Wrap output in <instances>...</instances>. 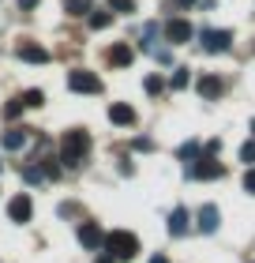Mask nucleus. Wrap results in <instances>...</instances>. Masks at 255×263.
<instances>
[{
    "label": "nucleus",
    "instance_id": "1",
    "mask_svg": "<svg viewBox=\"0 0 255 263\" xmlns=\"http://www.w3.org/2000/svg\"><path fill=\"white\" fill-rule=\"evenodd\" d=\"M87 151H90V136L83 128H71L68 136L60 139V162H64V165H83Z\"/></svg>",
    "mask_w": 255,
    "mask_h": 263
},
{
    "label": "nucleus",
    "instance_id": "2",
    "mask_svg": "<svg viewBox=\"0 0 255 263\" xmlns=\"http://www.w3.org/2000/svg\"><path fill=\"white\" fill-rule=\"evenodd\" d=\"M102 248H109V256H113V259H131L139 252V237L128 233V230H113V233H105V245Z\"/></svg>",
    "mask_w": 255,
    "mask_h": 263
},
{
    "label": "nucleus",
    "instance_id": "3",
    "mask_svg": "<svg viewBox=\"0 0 255 263\" xmlns=\"http://www.w3.org/2000/svg\"><path fill=\"white\" fill-rule=\"evenodd\" d=\"M222 173H225V165L218 162L214 154H199V158L188 165V177H195V181H218Z\"/></svg>",
    "mask_w": 255,
    "mask_h": 263
},
{
    "label": "nucleus",
    "instance_id": "4",
    "mask_svg": "<svg viewBox=\"0 0 255 263\" xmlns=\"http://www.w3.org/2000/svg\"><path fill=\"white\" fill-rule=\"evenodd\" d=\"M68 87L75 94H102V79L94 76V71H87V68H71L68 71Z\"/></svg>",
    "mask_w": 255,
    "mask_h": 263
},
{
    "label": "nucleus",
    "instance_id": "5",
    "mask_svg": "<svg viewBox=\"0 0 255 263\" xmlns=\"http://www.w3.org/2000/svg\"><path fill=\"white\" fill-rule=\"evenodd\" d=\"M199 45H203L206 53H225L229 45H233V34H229V30H210V27H206V30L199 34Z\"/></svg>",
    "mask_w": 255,
    "mask_h": 263
},
{
    "label": "nucleus",
    "instance_id": "6",
    "mask_svg": "<svg viewBox=\"0 0 255 263\" xmlns=\"http://www.w3.org/2000/svg\"><path fill=\"white\" fill-rule=\"evenodd\" d=\"M19 61H27V64H49L53 61V53L45 49V45H38V42H19Z\"/></svg>",
    "mask_w": 255,
    "mask_h": 263
},
{
    "label": "nucleus",
    "instance_id": "7",
    "mask_svg": "<svg viewBox=\"0 0 255 263\" xmlns=\"http://www.w3.org/2000/svg\"><path fill=\"white\" fill-rule=\"evenodd\" d=\"M191 34H195V30H191V23H188V19H169V23H165V38L173 42V45L191 42Z\"/></svg>",
    "mask_w": 255,
    "mask_h": 263
},
{
    "label": "nucleus",
    "instance_id": "8",
    "mask_svg": "<svg viewBox=\"0 0 255 263\" xmlns=\"http://www.w3.org/2000/svg\"><path fill=\"white\" fill-rule=\"evenodd\" d=\"M30 214H34V203H30L27 192H19L15 199L8 203V218H11V222H30Z\"/></svg>",
    "mask_w": 255,
    "mask_h": 263
},
{
    "label": "nucleus",
    "instance_id": "9",
    "mask_svg": "<svg viewBox=\"0 0 255 263\" xmlns=\"http://www.w3.org/2000/svg\"><path fill=\"white\" fill-rule=\"evenodd\" d=\"M79 245L90 248V252H98V248L105 245V233H102L94 222H83V226H79Z\"/></svg>",
    "mask_w": 255,
    "mask_h": 263
},
{
    "label": "nucleus",
    "instance_id": "10",
    "mask_svg": "<svg viewBox=\"0 0 255 263\" xmlns=\"http://www.w3.org/2000/svg\"><path fill=\"white\" fill-rule=\"evenodd\" d=\"M218 226H222V211L214 203H203L199 207V233H218Z\"/></svg>",
    "mask_w": 255,
    "mask_h": 263
},
{
    "label": "nucleus",
    "instance_id": "11",
    "mask_svg": "<svg viewBox=\"0 0 255 263\" xmlns=\"http://www.w3.org/2000/svg\"><path fill=\"white\" fill-rule=\"evenodd\" d=\"M195 90H199V98H206V102H214V98H222L225 83L218 79V76H199V83H195Z\"/></svg>",
    "mask_w": 255,
    "mask_h": 263
},
{
    "label": "nucleus",
    "instance_id": "12",
    "mask_svg": "<svg viewBox=\"0 0 255 263\" xmlns=\"http://www.w3.org/2000/svg\"><path fill=\"white\" fill-rule=\"evenodd\" d=\"M109 121L120 124V128H131V124H135V109L124 105V102H113V105H109Z\"/></svg>",
    "mask_w": 255,
    "mask_h": 263
},
{
    "label": "nucleus",
    "instance_id": "13",
    "mask_svg": "<svg viewBox=\"0 0 255 263\" xmlns=\"http://www.w3.org/2000/svg\"><path fill=\"white\" fill-rule=\"evenodd\" d=\"M105 61L113 64V68H128V64H131V49H128V45H109Z\"/></svg>",
    "mask_w": 255,
    "mask_h": 263
},
{
    "label": "nucleus",
    "instance_id": "14",
    "mask_svg": "<svg viewBox=\"0 0 255 263\" xmlns=\"http://www.w3.org/2000/svg\"><path fill=\"white\" fill-rule=\"evenodd\" d=\"M27 147V128H8L4 132V151H23Z\"/></svg>",
    "mask_w": 255,
    "mask_h": 263
},
{
    "label": "nucleus",
    "instance_id": "15",
    "mask_svg": "<svg viewBox=\"0 0 255 263\" xmlns=\"http://www.w3.org/2000/svg\"><path fill=\"white\" fill-rule=\"evenodd\" d=\"M169 233H173V237L188 233V211L184 207H173V214H169Z\"/></svg>",
    "mask_w": 255,
    "mask_h": 263
},
{
    "label": "nucleus",
    "instance_id": "16",
    "mask_svg": "<svg viewBox=\"0 0 255 263\" xmlns=\"http://www.w3.org/2000/svg\"><path fill=\"white\" fill-rule=\"evenodd\" d=\"M64 11H68V15H75V19H83V15H90V11H94V4H90V0H64Z\"/></svg>",
    "mask_w": 255,
    "mask_h": 263
},
{
    "label": "nucleus",
    "instance_id": "17",
    "mask_svg": "<svg viewBox=\"0 0 255 263\" xmlns=\"http://www.w3.org/2000/svg\"><path fill=\"white\" fill-rule=\"evenodd\" d=\"M188 83H191V71H188V68H176L173 79H169V87H173V90H184Z\"/></svg>",
    "mask_w": 255,
    "mask_h": 263
},
{
    "label": "nucleus",
    "instance_id": "18",
    "mask_svg": "<svg viewBox=\"0 0 255 263\" xmlns=\"http://www.w3.org/2000/svg\"><path fill=\"white\" fill-rule=\"evenodd\" d=\"M176 154H180V162H188V165H191V162H195V158H199V143H195V139H191V143H184V147H180Z\"/></svg>",
    "mask_w": 255,
    "mask_h": 263
},
{
    "label": "nucleus",
    "instance_id": "19",
    "mask_svg": "<svg viewBox=\"0 0 255 263\" xmlns=\"http://www.w3.org/2000/svg\"><path fill=\"white\" fill-rule=\"evenodd\" d=\"M87 19H90V27H94V30H105L109 23H113V15H109V11H90Z\"/></svg>",
    "mask_w": 255,
    "mask_h": 263
},
{
    "label": "nucleus",
    "instance_id": "20",
    "mask_svg": "<svg viewBox=\"0 0 255 263\" xmlns=\"http://www.w3.org/2000/svg\"><path fill=\"white\" fill-rule=\"evenodd\" d=\"M23 181H27V184H42V181H45L42 165H27V170H23Z\"/></svg>",
    "mask_w": 255,
    "mask_h": 263
},
{
    "label": "nucleus",
    "instance_id": "21",
    "mask_svg": "<svg viewBox=\"0 0 255 263\" xmlns=\"http://www.w3.org/2000/svg\"><path fill=\"white\" fill-rule=\"evenodd\" d=\"M23 105H27V109H38V105H45V94L42 90H27L23 94Z\"/></svg>",
    "mask_w": 255,
    "mask_h": 263
},
{
    "label": "nucleus",
    "instance_id": "22",
    "mask_svg": "<svg viewBox=\"0 0 255 263\" xmlns=\"http://www.w3.org/2000/svg\"><path fill=\"white\" fill-rule=\"evenodd\" d=\"M109 11H116V15H131L135 4H131V0H109Z\"/></svg>",
    "mask_w": 255,
    "mask_h": 263
},
{
    "label": "nucleus",
    "instance_id": "23",
    "mask_svg": "<svg viewBox=\"0 0 255 263\" xmlns=\"http://www.w3.org/2000/svg\"><path fill=\"white\" fill-rule=\"evenodd\" d=\"M23 109H27V105H23V98H11V102L4 105V117H8V121H15V117H19Z\"/></svg>",
    "mask_w": 255,
    "mask_h": 263
},
{
    "label": "nucleus",
    "instance_id": "24",
    "mask_svg": "<svg viewBox=\"0 0 255 263\" xmlns=\"http://www.w3.org/2000/svg\"><path fill=\"white\" fill-rule=\"evenodd\" d=\"M143 87H147V94H162L165 83H162V76H147V79H143Z\"/></svg>",
    "mask_w": 255,
    "mask_h": 263
},
{
    "label": "nucleus",
    "instance_id": "25",
    "mask_svg": "<svg viewBox=\"0 0 255 263\" xmlns=\"http://www.w3.org/2000/svg\"><path fill=\"white\" fill-rule=\"evenodd\" d=\"M240 162H244V165H255V139H248L244 147H240Z\"/></svg>",
    "mask_w": 255,
    "mask_h": 263
},
{
    "label": "nucleus",
    "instance_id": "26",
    "mask_svg": "<svg viewBox=\"0 0 255 263\" xmlns=\"http://www.w3.org/2000/svg\"><path fill=\"white\" fill-rule=\"evenodd\" d=\"M244 192H248V196H255V165L244 173Z\"/></svg>",
    "mask_w": 255,
    "mask_h": 263
},
{
    "label": "nucleus",
    "instance_id": "27",
    "mask_svg": "<svg viewBox=\"0 0 255 263\" xmlns=\"http://www.w3.org/2000/svg\"><path fill=\"white\" fill-rule=\"evenodd\" d=\"M131 147H135V151H150V147H154V139H147V136H139L135 143H131Z\"/></svg>",
    "mask_w": 255,
    "mask_h": 263
},
{
    "label": "nucleus",
    "instance_id": "28",
    "mask_svg": "<svg viewBox=\"0 0 255 263\" xmlns=\"http://www.w3.org/2000/svg\"><path fill=\"white\" fill-rule=\"evenodd\" d=\"M19 8H27V11H30V8H38V0H19Z\"/></svg>",
    "mask_w": 255,
    "mask_h": 263
},
{
    "label": "nucleus",
    "instance_id": "29",
    "mask_svg": "<svg viewBox=\"0 0 255 263\" xmlns=\"http://www.w3.org/2000/svg\"><path fill=\"white\" fill-rule=\"evenodd\" d=\"M98 263H116V259H113V256H109V252H105V256H98Z\"/></svg>",
    "mask_w": 255,
    "mask_h": 263
},
{
    "label": "nucleus",
    "instance_id": "30",
    "mask_svg": "<svg viewBox=\"0 0 255 263\" xmlns=\"http://www.w3.org/2000/svg\"><path fill=\"white\" fill-rule=\"evenodd\" d=\"M150 263H169V259L165 256H150Z\"/></svg>",
    "mask_w": 255,
    "mask_h": 263
},
{
    "label": "nucleus",
    "instance_id": "31",
    "mask_svg": "<svg viewBox=\"0 0 255 263\" xmlns=\"http://www.w3.org/2000/svg\"><path fill=\"white\" fill-rule=\"evenodd\" d=\"M176 4H184V8H191V4H195V0H176Z\"/></svg>",
    "mask_w": 255,
    "mask_h": 263
},
{
    "label": "nucleus",
    "instance_id": "32",
    "mask_svg": "<svg viewBox=\"0 0 255 263\" xmlns=\"http://www.w3.org/2000/svg\"><path fill=\"white\" fill-rule=\"evenodd\" d=\"M251 136H255V121H251Z\"/></svg>",
    "mask_w": 255,
    "mask_h": 263
},
{
    "label": "nucleus",
    "instance_id": "33",
    "mask_svg": "<svg viewBox=\"0 0 255 263\" xmlns=\"http://www.w3.org/2000/svg\"><path fill=\"white\" fill-rule=\"evenodd\" d=\"M0 170H4V162H0Z\"/></svg>",
    "mask_w": 255,
    "mask_h": 263
}]
</instances>
